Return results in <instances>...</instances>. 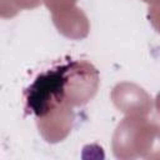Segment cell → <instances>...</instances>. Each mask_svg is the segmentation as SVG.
<instances>
[{"instance_id": "cell-1", "label": "cell", "mask_w": 160, "mask_h": 160, "mask_svg": "<svg viewBox=\"0 0 160 160\" xmlns=\"http://www.w3.org/2000/svg\"><path fill=\"white\" fill-rule=\"evenodd\" d=\"M98 71L85 61L69 60L40 72L24 91L26 114L42 118L62 105L86 102L96 91Z\"/></svg>"}]
</instances>
